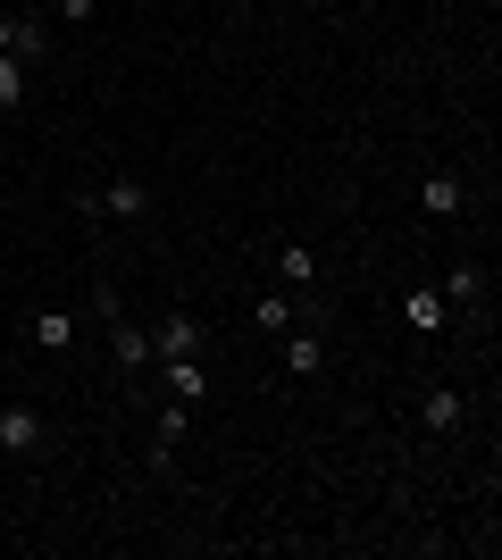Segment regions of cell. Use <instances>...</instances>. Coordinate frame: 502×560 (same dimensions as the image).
I'll list each match as a JSON object with an SVG mask.
<instances>
[{
  "instance_id": "11",
  "label": "cell",
  "mask_w": 502,
  "mask_h": 560,
  "mask_svg": "<svg viewBox=\"0 0 502 560\" xmlns=\"http://www.w3.org/2000/svg\"><path fill=\"white\" fill-rule=\"evenodd\" d=\"M402 318H410L419 335H435L444 318H453V310H444V293H435V284H410V293H402Z\"/></svg>"
},
{
  "instance_id": "2",
  "label": "cell",
  "mask_w": 502,
  "mask_h": 560,
  "mask_svg": "<svg viewBox=\"0 0 502 560\" xmlns=\"http://www.w3.org/2000/svg\"><path fill=\"white\" fill-rule=\"evenodd\" d=\"M109 360H118V376H143L151 369V327H135V318H109Z\"/></svg>"
},
{
  "instance_id": "5",
  "label": "cell",
  "mask_w": 502,
  "mask_h": 560,
  "mask_svg": "<svg viewBox=\"0 0 502 560\" xmlns=\"http://www.w3.org/2000/svg\"><path fill=\"white\" fill-rule=\"evenodd\" d=\"M0 50H9V59H43V50H50V25L17 9V18H0Z\"/></svg>"
},
{
  "instance_id": "9",
  "label": "cell",
  "mask_w": 502,
  "mask_h": 560,
  "mask_svg": "<svg viewBox=\"0 0 502 560\" xmlns=\"http://www.w3.org/2000/svg\"><path fill=\"white\" fill-rule=\"evenodd\" d=\"M277 343H285V376H318V369H327V343H318L311 327H285Z\"/></svg>"
},
{
  "instance_id": "3",
  "label": "cell",
  "mask_w": 502,
  "mask_h": 560,
  "mask_svg": "<svg viewBox=\"0 0 502 560\" xmlns=\"http://www.w3.org/2000/svg\"><path fill=\"white\" fill-rule=\"evenodd\" d=\"M419 210L428 218H460L469 210V185H460L453 167H428V176H419Z\"/></svg>"
},
{
  "instance_id": "18",
  "label": "cell",
  "mask_w": 502,
  "mask_h": 560,
  "mask_svg": "<svg viewBox=\"0 0 502 560\" xmlns=\"http://www.w3.org/2000/svg\"><path fill=\"white\" fill-rule=\"evenodd\" d=\"M143 9H151V0H143Z\"/></svg>"
},
{
  "instance_id": "14",
  "label": "cell",
  "mask_w": 502,
  "mask_h": 560,
  "mask_svg": "<svg viewBox=\"0 0 502 560\" xmlns=\"http://www.w3.org/2000/svg\"><path fill=\"white\" fill-rule=\"evenodd\" d=\"M277 268H285V284H293V293H302V284L318 277V259L302 252V243H285V252H277Z\"/></svg>"
},
{
  "instance_id": "6",
  "label": "cell",
  "mask_w": 502,
  "mask_h": 560,
  "mask_svg": "<svg viewBox=\"0 0 502 560\" xmlns=\"http://www.w3.org/2000/svg\"><path fill=\"white\" fill-rule=\"evenodd\" d=\"M93 201H101V218H151V185L143 176H118V185H101Z\"/></svg>"
},
{
  "instance_id": "15",
  "label": "cell",
  "mask_w": 502,
  "mask_h": 560,
  "mask_svg": "<svg viewBox=\"0 0 502 560\" xmlns=\"http://www.w3.org/2000/svg\"><path fill=\"white\" fill-rule=\"evenodd\" d=\"M0 109H25V68L0 50Z\"/></svg>"
},
{
  "instance_id": "1",
  "label": "cell",
  "mask_w": 502,
  "mask_h": 560,
  "mask_svg": "<svg viewBox=\"0 0 502 560\" xmlns=\"http://www.w3.org/2000/svg\"><path fill=\"white\" fill-rule=\"evenodd\" d=\"M192 351H210V327L192 310H167L160 327H151V360H192Z\"/></svg>"
},
{
  "instance_id": "10",
  "label": "cell",
  "mask_w": 502,
  "mask_h": 560,
  "mask_svg": "<svg viewBox=\"0 0 502 560\" xmlns=\"http://www.w3.org/2000/svg\"><path fill=\"white\" fill-rule=\"evenodd\" d=\"M160 376H167V394H176V401L210 394V360H201V351H192V360H160Z\"/></svg>"
},
{
  "instance_id": "7",
  "label": "cell",
  "mask_w": 502,
  "mask_h": 560,
  "mask_svg": "<svg viewBox=\"0 0 502 560\" xmlns=\"http://www.w3.org/2000/svg\"><path fill=\"white\" fill-rule=\"evenodd\" d=\"M460 419H469V401H460L453 385H435V394H419V427H428V435H453Z\"/></svg>"
},
{
  "instance_id": "4",
  "label": "cell",
  "mask_w": 502,
  "mask_h": 560,
  "mask_svg": "<svg viewBox=\"0 0 502 560\" xmlns=\"http://www.w3.org/2000/svg\"><path fill=\"white\" fill-rule=\"evenodd\" d=\"M43 444H50L43 410H25V401H17V410H0V452H17V460H25V452H43Z\"/></svg>"
},
{
  "instance_id": "16",
  "label": "cell",
  "mask_w": 502,
  "mask_h": 560,
  "mask_svg": "<svg viewBox=\"0 0 502 560\" xmlns=\"http://www.w3.org/2000/svg\"><path fill=\"white\" fill-rule=\"evenodd\" d=\"M185 427H192V410H185V401H167V410H160V452L185 444Z\"/></svg>"
},
{
  "instance_id": "8",
  "label": "cell",
  "mask_w": 502,
  "mask_h": 560,
  "mask_svg": "<svg viewBox=\"0 0 502 560\" xmlns=\"http://www.w3.org/2000/svg\"><path fill=\"white\" fill-rule=\"evenodd\" d=\"M25 343L34 351H68L75 343V310H34V318H25Z\"/></svg>"
},
{
  "instance_id": "17",
  "label": "cell",
  "mask_w": 502,
  "mask_h": 560,
  "mask_svg": "<svg viewBox=\"0 0 502 560\" xmlns=\"http://www.w3.org/2000/svg\"><path fill=\"white\" fill-rule=\"evenodd\" d=\"M50 9H59V18H68V25H84V18H93V9H101V0H50Z\"/></svg>"
},
{
  "instance_id": "12",
  "label": "cell",
  "mask_w": 502,
  "mask_h": 560,
  "mask_svg": "<svg viewBox=\"0 0 502 560\" xmlns=\"http://www.w3.org/2000/svg\"><path fill=\"white\" fill-rule=\"evenodd\" d=\"M252 318H260V327H268V335H285V327H293V318H302V310H293V302H285V293H260V302H252Z\"/></svg>"
},
{
  "instance_id": "13",
  "label": "cell",
  "mask_w": 502,
  "mask_h": 560,
  "mask_svg": "<svg viewBox=\"0 0 502 560\" xmlns=\"http://www.w3.org/2000/svg\"><path fill=\"white\" fill-rule=\"evenodd\" d=\"M444 310H478V268H453V277H444Z\"/></svg>"
}]
</instances>
